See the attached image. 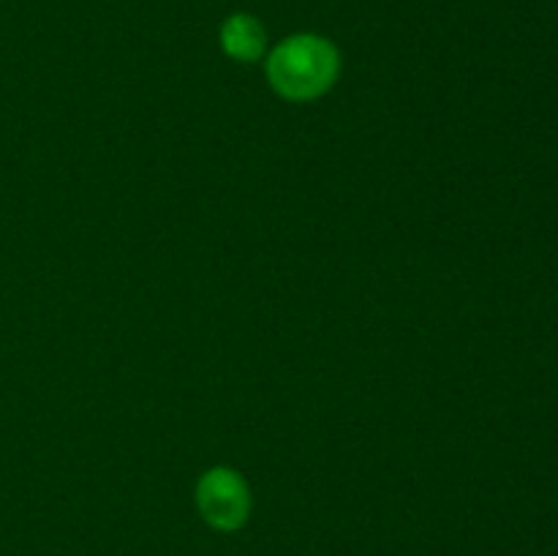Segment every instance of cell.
Segmentation results:
<instances>
[{
	"label": "cell",
	"mask_w": 558,
	"mask_h": 556,
	"mask_svg": "<svg viewBox=\"0 0 558 556\" xmlns=\"http://www.w3.org/2000/svg\"><path fill=\"white\" fill-rule=\"evenodd\" d=\"M267 74L281 96L294 101L316 98L336 80L338 52L319 36H294L270 55Z\"/></svg>",
	"instance_id": "1"
},
{
	"label": "cell",
	"mask_w": 558,
	"mask_h": 556,
	"mask_svg": "<svg viewBox=\"0 0 558 556\" xmlns=\"http://www.w3.org/2000/svg\"><path fill=\"white\" fill-rule=\"evenodd\" d=\"M196 505L213 529L234 532L245 523L251 512V494L245 480L232 469H210L199 480Z\"/></svg>",
	"instance_id": "2"
},
{
	"label": "cell",
	"mask_w": 558,
	"mask_h": 556,
	"mask_svg": "<svg viewBox=\"0 0 558 556\" xmlns=\"http://www.w3.org/2000/svg\"><path fill=\"white\" fill-rule=\"evenodd\" d=\"M221 41L227 55L238 60H256L265 47V33L262 25L248 14H238L232 20H227L221 31Z\"/></svg>",
	"instance_id": "3"
}]
</instances>
